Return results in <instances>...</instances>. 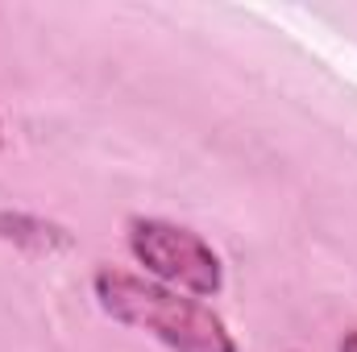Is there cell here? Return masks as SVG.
<instances>
[{
  "mask_svg": "<svg viewBox=\"0 0 357 352\" xmlns=\"http://www.w3.org/2000/svg\"><path fill=\"white\" fill-rule=\"evenodd\" d=\"M91 290L108 319L154 336L171 352H237V340L229 336L225 319L212 307H204L199 298L171 290L154 278L104 265L96 269Z\"/></svg>",
  "mask_w": 357,
  "mask_h": 352,
  "instance_id": "6da1fadb",
  "label": "cell"
},
{
  "mask_svg": "<svg viewBox=\"0 0 357 352\" xmlns=\"http://www.w3.org/2000/svg\"><path fill=\"white\" fill-rule=\"evenodd\" d=\"M129 253L137 265H146V273L171 290H183L191 298H212L225 286V265L216 257V249L171 220H129Z\"/></svg>",
  "mask_w": 357,
  "mask_h": 352,
  "instance_id": "7a4b0ae2",
  "label": "cell"
},
{
  "mask_svg": "<svg viewBox=\"0 0 357 352\" xmlns=\"http://www.w3.org/2000/svg\"><path fill=\"white\" fill-rule=\"evenodd\" d=\"M337 352H357V332H345L341 344H337Z\"/></svg>",
  "mask_w": 357,
  "mask_h": 352,
  "instance_id": "3957f363",
  "label": "cell"
},
{
  "mask_svg": "<svg viewBox=\"0 0 357 352\" xmlns=\"http://www.w3.org/2000/svg\"><path fill=\"white\" fill-rule=\"evenodd\" d=\"M0 141H4V129H0Z\"/></svg>",
  "mask_w": 357,
  "mask_h": 352,
  "instance_id": "277c9868",
  "label": "cell"
}]
</instances>
